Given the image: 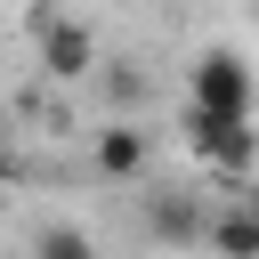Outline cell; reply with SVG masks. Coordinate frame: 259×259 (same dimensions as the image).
<instances>
[{"instance_id":"obj_3","label":"cell","mask_w":259,"mask_h":259,"mask_svg":"<svg viewBox=\"0 0 259 259\" xmlns=\"http://www.w3.org/2000/svg\"><path fill=\"white\" fill-rule=\"evenodd\" d=\"M146 227L194 259V251H202V235H210V210H202V202H186V194H154V202H146Z\"/></svg>"},{"instance_id":"obj_5","label":"cell","mask_w":259,"mask_h":259,"mask_svg":"<svg viewBox=\"0 0 259 259\" xmlns=\"http://www.w3.org/2000/svg\"><path fill=\"white\" fill-rule=\"evenodd\" d=\"M97 170H105V178H146V130H138V121L97 130Z\"/></svg>"},{"instance_id":"obj_9","label":"cell","mask_w":259,"mask_h":259,"mask_svg":"<svg viewBox=\"0 0 259 259\" xmlns=\"http://www.w3.org/2000/svg\"><path fill=\"white\" fill-rule=\"evenodd\" d=\"M251 202H259V170H251Z\"/></svg>"},{"instance_id":"obj_4","label":"cell","mask_w":259,"mask_h":259,"mask_svg":"<svg viewBox=\"0 0 259 259\" xmlns=\"http://www.w3.org/2000/svg\"><path fill=\"white\" fill-rule=\"evenodd\" d=\"M40 65H49L57 81H81V73L97 65V40H89L81 24H49V40H40Z\"/></svg>"},{"instance_id":"obj_8","label":"cell","mask_w":259,"mask_h":259,"mask_svg":"<svg viewBox=\"0 0 259 259\" xmlns=\"http://www.w3.org/2000/svg\"><path fill=\"white\" fill-rule=\"evenodd\" d=\"M243 210H251V219H259V202H251V194H243Z\"/></svg>"},{"instance_id":"obj_10","label":"cell","mask_w":259,"mask_h":259,"mask_svg":"<svg viewBox=\"0 0 259 259\" xmlns=\"http://www.w3.org/2000/svg\"><path fill=\"white\" fill-rule=\"evenodd\" d=\"M194 259H202V251H194Z\"/></svg>"},{"instance_id":"obj_7","label":"cell","mask_w":259,"mask_h":259,"mask_svg":"<svg viewBox=\"0 0 259 259\" xmlns=\"http://www.w3.org/2000/svg\"><path fill=\"white\" fill-rule=\"evenodd\" d=\"M32 259H97V243L81 227H40L32 235Z\"/></svg>"},{"instance_id":"obj_1","label":"cell","mask_w":259,"mask_h":259,"mask_svg":"<svg viewBox=\"0 0 259 259\" xmlns=\"http://www.w3.org/2000/svg\"><path fill=\"white\" fill-rule=\"evenodd\" d=\"M186 105L194 113H219V121H259V73L235 49H202L194 73H186Z\"/></svg>"},{"instance_id":"obj_2","label":"cell","mask_w":259,"mask_h":259,"mask_svg":"<svg viewBox=\"0 0 259 259\" xmlns=\"http://www.w3.org/2000/svg\"><path fill=\"white\" fill-rule=\"evenodd\" d=\"M186 146H194L210 170H227V178H251V170H259V130H251V121H219V113H194V105H186Z\"/></svg>"},{"instance_id":"obj_6","label":"cell","mask_w":259,"mask_h":259,"mask_svg":"<svg viewBox=\"0 0 259 259\" xmlns=\"http://www.w3.org/2000/svg\"><path fill=\"white\" fill-rule=\"evenodd\" d=\"M202 243H210L202 259H259V219L235 202V210H219V219H210V235H202Z\"/></svg>"}]
</instances>
